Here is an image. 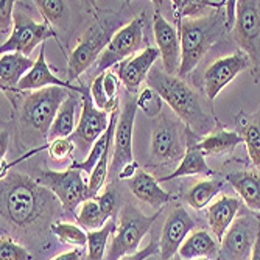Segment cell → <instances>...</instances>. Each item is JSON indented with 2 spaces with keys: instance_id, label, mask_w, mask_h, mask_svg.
<instances>
[{
  "instance_id": "obj_39",
  "label": "cell",
  "mask_w": 260,
  "mask_h": 260,
  "mask_svg": "<svg viewBox=\"0 0 260 260\" xmlns=\"http://www.w3.org/2000/svg\"><path fill=\"white\" fill-rule=\"evenodd\" d=\"M14 28V2L11 0H5L0 7V36H2V42L5 36H11Z\"/></svg>"
},
{
  "instance_id": "obj_28",
  "label": "cell",
  "mask_w": 260,
  "mask_h": 260,
  "mask_svg": "<svg viewBox=\"0 0 260 260\" xmlns=\"http://www.w3.org/2000/svg\"><path fill=\"white\" fill-rule=\"evenodd\" d=\"M242 142L243 140L237 131L218 129L206 136L201 142H197V148L204 156H221V154L232 153L234 148L239 144H242Z\"/></svg>"
},
{
  "instance_id": "obj_21",
  "label": "cell",
  "mask_w": 260,
  "mask_h": 260,
  "mask_svg": "<svg viewBox=\"0 0 260 260\" xmlns=\"http://www.w3.org/2000/svg\"><path fill=\"white\" fill-rule=\"evenodd\" d=\"M128 185H129V190L137 200L159 210L162 206H165L172 200L170 193L162 190L159 187L157 179L144 170H139L136 176L128 181Z\"/></svg>"
},
{
  "instance_id": "obj_19",
  "label": "cell",
  "mask_w": 260,
  "mask_h": 260,
  "mask_svg": "<svg viewBox=\"0 0 260 260\" xmlns=\"http://www.w3.org/2000/svg\"><path fill=\"white\" fill-rule=\"evenodd\" d=\"M64 87L69 89L70 92H81L83 86H74L67 80H61L56 75L52 74L50 66L45 61V44H42L41 52L38 55V59L35 61V66L30 72L20 80L17 87L14 89L16 92H35L36 89H45V87Z\"/></svg>"
},
{
  "instance_id": "obj_2",
  "label": "cell",
  "mask_w": 260,
  "mask_h": 260,
  "mask_svg": "<svg viewBox=\"0 0 260 260\" xmlns=\"http://www.w3.org/2000/svg\"><path fill=\"white\" fill-rule=\"evenodd\" d=\"M148 87L154 89L179 119L195 136H209L218 131V120L212 109L210 100H206L182 78L172 77L164 69L154 66L147 78Z\"/></svg>"
},
{
  "instance_id": "obj_8",
  "label": "cell",
  "mask_w": 260,
  "mask_h": 260,
  "mask_svg": "<svg viewBox=\"0 0 260 260\" xmlns=\"http://www.w3.org/2000/svg\"><path fill=\"white\" fill-rule=\"evenodd\" d=\"M234 39L239 49L245 52L251 61V75L254 81H260V2L242 0L237 2L234 23Z\"/></svg>"
},
{
  "instance_id": "obj_26",
  "label": "cell",
  "mask_w": 260,
  "mask_h": 260,
  "mask_svg": "<svg viewBox=\"0 0 260 260\" xmlns=\"http://www.w3.org/2000/svg\"><path fill=\"white\" fill-rule=\"evenodd\" d=\"M193 175H204V176H214V172L206 164V156L197 148V142L188 140V147L181 159V164L176 167L175 172H172L169 176H164L159 181H172L182 176H193Z\"/></svg>"
},
{
  "instance_id": "obj_10",
  "label": "cell",
  "mask_w": 260,
  "mask_h": 260,
  "mask_svg": "<svg viewBox=\"0 0 260 260\" xmlns=\"http://www.w3.org/2000/svg\"><path fill=\"white\" fill-rule=\"evenodd\" d=\"M50 38H58V35L49 23L35 22L25 11L16 10L13 33L0 47V53H22L30 56L39 44H44Z\"/></svg>"
},
{
  "instance_id": "obj_18",
  "label": "cell",
  "mask_w": 260,
  "mask_h": 260,
  "mask_svg": "<svg viewBox=\"0 0 260 260\" xmlns=\"http://www.w3.org/2000/svg\"><path fill=\"white\" fill-rule=\"evenodd\" d=\"M159 56L160 52L157 47H147L137 56L128 58L115 66V74L120 83L126 87V90H129L131 93H136L139 90L140 84L148 78V74L151 72Z\"/></svg>"
},
{
  "instance_id": "obj_6",
  "label": "cell",
  "mask_w": 260,
  "mask_h": 260,
  "mask_svg": "<svg viewBox=\"0 0 260 260\" xmlns=\"http://www.w3.org/2000/svg\"><path fill=\"white\" fill-rule=\"evenodd\" d=\"M160 214L162 209L153 215H145L133 204L123 206L105 260H122L126 255L136 254L142 239L148 234Z\"/></svg>"
},
{
  "instance_id": "obj_29",
  "label": "cell",
  "mask_w": 260,
  "mask_h": 260,
  "mask_svg": "<svg viewBox=\"0 0 260 260\" xmlns=\"http://www.w3.org/2000/svg\"><path fill=\"white\" fill-rule=\"evenodd\" d=\"M75 218H77L78 224L83 229H86L87 232H90V231H99L109 220H112V217L103 209V206L100 204V201L97 200V197L84 201L78 207V212H77Z\"/></svg>"
},
{
  "instance_id": "obj_33",
  "label": "cell",
  "mask_w": 260,
  "mask_h": 260,
  "mask_svg": "<svg viewBox=\"0 0 260 260\" xmlns=\"http://www.w3.org/2000/svg\"><path fill=\"white\" fill-rule=\"evenodd\" d=\"M52 234L66 245H72L77 249L87 246V232L80 224L67 223V221H56L52 226Z\"/></svg>"
},
{
  "instance_id": "obj_44",
  "label": "cell",
  "mask_w": 260,
  "mask_h": 260,
  "mask_svg": "<svg viewBox=\"0 0 260 260\" xmlns=\"http://www.w3.org/2000/svg\"><path fill=\"white\" fill-rule=\"evenodd\" d=\"M251 260H260V234L255 240V245H254V249H252V254H251Z\"/></svg>"
},
{
  "instance_id": "obj_5",
  "label": "cell",
  "mask_w": 260,
  "mask_h": 260,
  "mask_svg": "<svg viewBox=\"0 0 260 260\" xmlns=\"http://www.w3.org/2000/svg\"><path fill=\"white\" fill-rule=\"evenodd\" d=\"M120 16H99L95 22L84 31L80 42L72 50L67 62V75L69 83L77 80L81 74L97 62L106 45L112 39V36L122 28Z\"/></svg>"
},
{
  "instance_id": "obj_7",
  "label": "cell",
  "mask_w": 260,
  "mask_h": 260,
  "mask_svg": "<svg viewBox=\"0 0 260 260\" xmlns=\"http://www.w3.org/2000/svg\"><path fill=\"white\" fill-rule=\"evenodd\" d=\"M147 47V38H145V13L134 17L131 22L125 23V25L117 31L106 49L100 55L99 61L95 62V69H93V75L99 77L111 67L123 62L136 52H144Z\"/></svg>"
},
{
  "instance_id": "obj_15",
  "label": "cell",
  "mask_w": 260,
  "mask_h": 260,
  "mask_svg": "<svg viewBox=\"0 0 260 260\" xmlns=\"http://www.w3.org/2000/svg\"><path fill=\"white\" fill-rule=\"evenodd\" d=\"M137 112L136 100H128L119 117L115 136H114V150H112V162L109 167V178L115 179L119 176L120 170L128 164L134 162L133 156V129Z\"/></svg>"
},
{
  "instance_id": "obj_45",
  "label": "cell",
  "mask_w": 260,
  "mask_h": 260,
  "mask_svg": "<svg viewBox=\"0 0 260 260\" xmlns=\"http://www.w3.org/2000/svg\"><path fill=\"white\" fill-rule=\"evenodd\" d=\"M7 147H8V133H7V129H2V147H0V153H2V157L7 153Z\"/></svg>"
},
{
  "instance_id": "obj_1",
  "label": "cell",
  "mask_w": 260,
  "mask_h": 260,
  "mask_svg": "<svg viewBox=\"0 0 260 260\" xmlns=\"http://www.w3.org/2000/svg\"><path fill=\"white\" fill-rule=\"evenodd\" d=\"M2 234L23 243H39L64 210L59 200L38 181L20 173L2 176Z\"/></svg>"
},
{
  "instance_id": "obj_32",
  "label": "cell",
  "mask_w": 260,
  "mask_h": 260,
  "mask_svg": "<svg viewBox=\"0 0 260 260\" xmlns=\"http://www.w3.org/2000/svg\"><path fill=\"white\" fill-rule=\"evenodd\" d=\"M117 221L112 218L109 220L102 229L99 231H90L87 232V260H105L106 245L109 240V235L115 232Z\"/></svg>"
},
{
  "instance_id": "obj_12",
  "label": "cell",
  "mask_w": 260,
  "mask_h": 260,
  "mask_svg": "<svg viewBox=\"0 0 260 260\" xmlns=\"http://www.w3.org/2000/svg\"><path fill=\"white\" fill-rule=\"evenodd\" d=\"M81 95H83V103H81L80 120L75 133L70 137H72L75 147L86 154L90 153L92 147L95 145V142L106 133L111 120V114L95 106L90 95V90H87L86 87L81 89Z\"/></svg>"
},
{
  "instance_id": "obj_30",
  "label": "cell",
  "mask_w": 260,
  "mask_h": 260,
  "mask_svg": "<svg viewBox=\"0 0 260 260\" xmlns=\"http://www.w3.org/2000/svg\"><path fill=\"white\" fill-rule=\"evenodd\" d=\"M224 182H226V179H221V178H212V179L197 182L190 190H188L187 203L197 210L207 207L212 201H214V198L220 193Z\"/></svg>"
},
{
  "instance_id": "obj_22",
  "label": "cell",
  "mask_w": 260,
  "mask_h": 260,
  "mask_svg": "<svg viewBox=\"0 0 260 260\" xmlns=\"http://www.w3.org/2000/svg\"><path fill=\"white\" fill-rule=\"evenodd\" d=\"M243 203L254 212H260V175L254 170H239L224 176Z\"/></svg>"
},
{
  "instance_id": "obj_16",
  "label": "cell",
  "mask_w": 260,
  "mask_h": 260,
  "mask_svg": "<svg viewBox=\"0 0 260 260\" xmlns=\"http://www.w3.org/2000/svg\"><path fill=\"white\" fill-rule=\"evenodd\" d=\"M193 228L195 221L188 215V212L181 204L173 206V209L169 212L167 220L164 223L159 239L160 260H172L179 251L181 245L185 242V239L193 232Z\"/></svg>"
},
{
  "instance_id": "obj_14",
  "label": "cell",
  "mask_w": 260,
  "mask_h": 260,
  "mask_svg": "<svg viewBox=\"0 0 260 260\" xmlns=\"http://www.w3.org/2000/svg\"><path fill=\"white\" fill-rule=\"evenodd\" d=\"M187 134L176 122L162 117L151 134V156L157 162H176L187 151Z\"/></svg>"
},
{
  "instance_id": "obj_41",
  "label": "cell",
  "mask_w": 260,
  "mask_h": 260,
  "mask_svg": "<svg viewBox=\"0 0 260 260\" xmlns=\"http://www.w3.org/2000/svg\"><path fill=\"white\" fill-rule=\"evenodd\" d=\"M156 252H159V242L151 239V242H150L144 249L137 251V252L133 254V255H126V257H123L122 260H147L148 257L154 255Z\"/></svg>"
},
{
  "instance_id": "obj_11",
  "label": "cell",
  "mask_w": 260,
  "mask_h": 260,
  "mask_svg": "<svg viewBox=\"0 0 260 260\" xmlns=\"http://www.w3.org/2000/svg\"><path fill=\"white\" fill-rule=\"evenodd\" d=\"M260 234V221L252 215H242L234 220L220 242L217 260H248Z\"/></svg>"
},
{
  "instance_id": "obj_3",
  "label": "cell",
  "mask_w": 260,
  "mask_h": 260,
  "mask_svg": "<svg viewBox=\"0 0 260 260\" xmlns=\"http://www.w3.org/2000/svg\"><path fill=\"white\" fill-rule=\"evenodd\" d=\"M224 8L214 10L207 16L198 19H182L178 23V33L181 39V69L179 78H184L198 66L204 55L221 39L226 31L234 27L228 19Z\"/></svg>"
},
{
  "instance_id": "obj_34",
  "label": "cell",
  "mask_w": 260,
  "mask_h": 260,
  "mask_svg": "<svg viewBox=\"0 0 260 260\" xmlns=\"http://www.w3.org/2000/svg\"><path fill=\"white\" fill-rule=\"evenodd\" d=\"M35 4L39 13L44 16V20L50 25L61 23L69 13V7L62 0H36Z\"/></svg>"
},
{
  "instance_id": "obj_23",
  "label": "cell",
  "mask_w": 260,
  "mask_h": 260,
  "mask_svg": "<svg viewBox=\"0 0 260 260\" xmlns=\"http://www.w3.org/2000/svg\"><path fill=\"white\" fill-rule=\"evenodd\" d=\"M35 61L22 53H7L0 58V86L2 90H14L20 80L33 69Z\"/></svg>"
},
{
  "instance_id": "obj_24",
  "label": "cell",
  "mask_w": 260,
  "mask_h": 260,
  "mask_svg": "<svg viewBox=\"0 0 260 260\" xmlns=\"http://www.w3.org/2000/svg\"><path fill=\"white\" fill-rule=\"evenodd\" d=\"M235 126L239 136L246 145L248 156L254 167L260 172V111L251 115L239 114L235 117Z\"/></svg>"
},
{
  "instance_id": "obj_38",
  "label": "cell",
  "mask_w": 260,
  "mask_h": 260,
  "mask_svg": "<svg viewBox=\"0 0 260 260\" xmlns=\"http://www.w3.org/2000/svg\"><path fill=\"white\" fill-rule=\"evenodd\" d=\"M47 148H49V154L52 159L61 160L72 154L77 147L74 144L72 137H64V139H56L50 142V144H47Z\"/></svg>"
},
{
  "instance_id": "obj_17",
  "label": "cell",
  "mask_w": 260,
  "mask_h": 260,
  "mask_svg": "<svg viewBox=\"0 0 260 260\" xmlns=\"http://www.w3.org/2000/svg\"><path fill=\"white\" fill-rule=\"evenodd\" d=\"M153 33H154L156 45L160 52L164 72L172 77H178L181 69L179 33L170 22L165 20V17L159 11H156L153 17Z\"/></svg>"
},
{
  "instance_id": "obj_46",
  "label": "cell",
  "mask_w": 260,
  "mask_h": 260,
  "mask_svg": "<svg viewBox=\"0 0 260 260\" xmlns=\"http://www.w3.org/2000/svg\"><path fill=\"white\" fill-rule=\"evenodd\" d=\"M193 260H209V258H206V257H200V258H193Z\"/></svg>"
},
{
  "instance_id": "obj_27",
  "label": "cell",
  "mask_w": 260,
  "mask_h": 260,
  "mask_svg": "<svg viewBox=\"0 0 260 260\" xmlns=\"http://www.w3.org/2000/svg\"><path fill=\"white\" fill-rule=\"evenodd\" d=\"M77 106H78V97L74 92H70L69 99L61 105L53 125L50 128L49 133V144L56 139H64V137H70L75 129H77V119H75V112H77Z\"/></svg>"
},
{
  "instance_id": "obj_43",
  "label": "cell",
  "mask_w": 260,
  "mask_h": 260,
  "mask_svg": "<svg viewBox=\"0 0 260 260\" xmlns=\"http://www.w3.org/2000/svg\"><path fill=\"white\" fill-rule=\"evenodd\" d=\"M52 260H81V251L80 249L67 251V252H62V254L53 257Z\"/></svg>"
},
{
  "instance_id": "obj_35",
  "label": "cell",
  "mask_w": 260,
  "mask_h": 260,
  "mask_svg": "<svg viewBox=\"0 0 260 260\" xmlns=\"http://www.w3.org/2000/svg\"><path fill=\"white\" fill-rule=\"evenodd\" d=\"M0 260H33V254L7 234L0 239Z\"/></svg>"
},
{
  "instance_id": "obj_4",
  "label": "cell",
  "mask_w": 260,
  "mask_h": 260,
  "mask_svg": "<svg viewBox=\"0 0 260 260\" xmlns=\"http://www.w3.org/2000/svg\"><path fill=\"white\" fill-rule=\"evenodd\" d=\"M69 95V89L55 86L28 92L17 114L20 133L28 139H41L42 142H49V133L53 120Z\"/></svg>"
},
{
  "instance_id": "obj_37",
  "label": "cell",
  "mask_w": 260,
  "mask_h": 260,
  "mask_svg": "<svg viewBox=\"0 0 260 260\" xmlns=\"http://www.w3.org/2000/svg\"><path fill=\"white\" fill-rule=\"evenodd\" d=\"M103 78H105V74L99 75L93 78L92 81V86H90V95H92V100L95 103V106L102 111H106V112H112L115 108H119V103L117 105H112L108 97H106V92H105V87H103Z\"/></svg>"
},
{
  "instance_id": "obj_13",
  "label": "cell",
  "mask_w": 260,
  "mask_h": 260,
  "mask_svg": "<svg viewBox=\"0 0 260 260\" xmlns=\"http://www.w3.org/2000/svg\"><path fill=\"white\" fill-rule=\"evenodd\" d=\"M248 67H251V61L242 50L218 58L209 64L203 74V89L207 100H215L218 93Z\"/></svg>"
},
{
  "instance_id": "obj_31",
  "label": "cell",
  "mask_w": 260,
  "mask_h": 260,
  "mask_svg": "<svg viewBox=\"0 0 260 260\" xmlns=\"http://www.w3.org/2000/svg\"><path fill=\"white\" fill-rule=\"evenodd\" d=\"M173 14L175 20L179 22L182 19H198L207 16L214 10L224 8L228 2H209V0H173Z\"/></svg>"
},
{
  "instance_id": "obj_40",
  "label": "cell",
  "mask_w": 260,
  "mask_h": 260,
  "mask_svg": "<svg viewBox=\"0 0 260 260\" xmlns=\"http://www.w3.org/2000/svg\"><path fill=\"white\" fill-rule=\"evenodd\" d=\"M119 86H120V80H119V77H117V74H114L112 70H108V72H105L103 87H105L108 100L112 105L119 103Z\"/></svg>"
},
{
  "instance_id": "obj_9",
  "label": "cell",
  "mask_w": 260,
  "mask_h": 260,
  "mask_svg": "<svg viewBox=\"0 0 260 260\" xmlns=\"http://www.w3.org/2000/svg\"><path fill=\"white\" fill-rule=\"evenodd\" d=\"M36 181L45 188H49L59 200L62 209L69 214L77 215V207L92 198L89 190V181H86L83 172L77 169L69 167L64 172L45 170L39 175Z\"/></svg>"
},
{
  "instance_id": "obj_42",
  "label": "cell",
  "mask_w": 260,
  "mask_h": 260,
  "mask_svg": "<svg viewBox=\"0 0 260 260\" xmlns=\"http://www.w3.org/2000/svg\"><path fill=\"white\" fill-rule=\"evenodd\" d=\"M137 172H139L137 170V162L128 164V165H125V167L120 170V173H119V176H117V179H119V181H123V179H128V178L133 179Z\"/></svg>"
},
{
  "instance_id": "obj_36",
  "label": "cell",
  "mask_w": 260,
  "mask_h": 260,
  "mask_svg": "<svg viewBox=\"0 0 260 260\" xmlns=\"http://www.w3.org/2000/svg\"><path fill=\"white\" fill-rule=\"evenodd\" d=\"M136 103H137V109H140L142 112H144L145 115H148V117L159 115L162 108H164L162 97L151 87L142 89L140 95L136 99Z\"/></svg>"
},
{
  "instance_id": "obj_25",
  "label": "cell",
  "mask_w": 260,
  "mask_h": 260,
  "mask_svg": "<svg viewBox=\"0 0 260 260\" xmlns=\"http://www.w3.org/2000/svg\"><path fill=\"white\" fill-rule=\"evenodd\" d=\"M218 251H220V242L212 237L207 231L200 229L188 235L185 242L181 245L178 254L182 260H193L200 257L217 258Z\"/></svg>"
},
{
  "instance_id": "obj_20",
  "label": "cell",
  "mask_w": 260,
  "mask_h": 260,
  "mask_svg": "<svg viewBox=\"0 0 260 260\" xmlns=\"http://www.w3.org/2000/svg\"><path fill=\"white\" fill-rule=\"evenodd\" d=\"M240 209H242V203L239 200L226 197V195L220 197L209 206L207 223L218 242L223 240L226 231L231 228L234 220L237 218Z\"/></svg>"
}]
</instances>
